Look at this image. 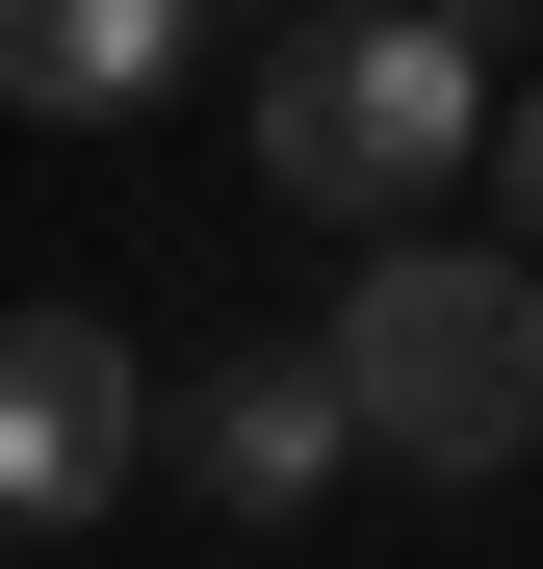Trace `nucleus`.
<instances>
[{"mask_svg": "<svg viewBox=\"0 0 543 569\" xmlns=\"http://www.w3.org/2000/svg\"><path fill=\"white\" fill-rule=\"evenodd\" d=\"M336 389H362V466H440V492H492V466H543V259H492V233H362V284H336Z\"/></svg>", "mask_w": 543, "mask_h": 569, "instance_id": "1", "label": "nucleus"}, {"mask_svg": "<svg viewBox=\"0 0 543 569\" xmlns=\"http://www.w3.org/2000/svg\"><path fill=\"white\" fill-rule=\"evenodd\" d=\"M492 130V27H440V0H285V52H259V181L336 233H414L440 181Z\"/></svg>", "mask_w": 543, "mask_h": 569, "instance_id": "2", "label": "nucleus"}, {"mask_svg": "<svg viewBox=\"0 0 543 569\" xmlns=\"http://www.w3.org/2000/svg\"><path fill=\"white\" fill-rule=\"evenodd\" d=\"M130 466H155V389H130V337H104V311H0V543L104 518Z\"/></svg>", "mask_w": 543, "mask_h": 569, "instance_id": "3", "label": "nucleus"}, {"mask_svg": "<svg viewBox=\"0 0 543 569\" xmlns=\"http://www.w3.org/2000/svg\"><path fill=\"white\" fill-rule=\"evenodd\" d=\"M336 466H362V389H336V362H208V415H181V492H208V518H311Z\"/></svg>", "mask_w": 543, "mask_h": 569, "instance_id": "4", "label": "nucleus"}, {"mask_svg": "<svg viewBox=\"0 0 543 569\" xmlns=\"http://www.w3.org/2000/svg\"><path fill=\"white\" fill-rule=\"evenodd\" d=\"M181 52H208V0H0V104L27 130H130Z\"/></svg>", "mask_w": 543, "mask_h": 569, "instance_id": "5", "label": "nucleus"}, {"mask_svg": "<svg viewBox=\"0 0 543 569\" xmlns=\"http://www.w3.org/2000/svg\"><path fill=\"white\" fill-rule=\"evenodd\" d=\"M517 233H543V78H517Z\"/></svg>", "mask_w": 543, "mask_h": 569, "instance_id": "6", "label": "nucleus"}, {"mask_svg": "<svg viewBox=\"0 0 543 569\" xmlns=\"http://www.w3.org/2000/svg\"><path fill=\"white\" fill-rule=\"evenodd\" d=\"M440 27H543V0H440Z\"/></svg>", "mask_w": 543, "mask_h": 569, "instance_id": "7", "label": "nucleus"}, {"mask_svg": "<svg viewBox=\"0 0 543 569\" xmlns=\"http://www.w3.org/2000/svg\"><path fill=\"white\" fill-rule=\"evenodd\" d=\"M208 27H259V0H208Z\"/></svg>", "mask_w": 543, "mask_h": 569, "instance_id": "8", "label": "nucleus"}]
</instances>
